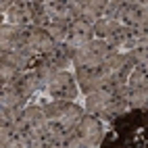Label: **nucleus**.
Returning <instances> with one entry per match:
<instances>
[{"mask_svg": "<svg viewBox=\"0 0 148 148\" xmlns=\"http://www.w3.org/2000/svg\"><path fill=\"white\" fill-rule=\"evenodd\" d=\"M77 136H79L86 144L96 148V144L100 142V136H102V123L98 121V117L86 113L84 119L79 121V125H77Z\"/></svg>", "mask_w": 148, "mask_h": 148, "instance_id": "f257e3e1", "label": "nucleus"}]
</instances>
